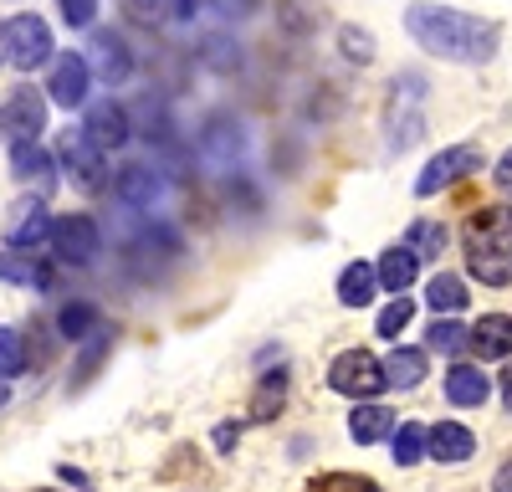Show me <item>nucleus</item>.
I'll list each match as a JSON object with an SVG mask.
<instances>
[{
  "instance_id": "obj_1",
  "label": "nucleus",
  "mask_w": 512,
  "mask_h": 492,
  "mask_svg": "<svg viewBox=\"0 0 512 492\" xmlns=\"http://www.w3.org/2000/svg\"><path fill=\"white\" fill-rule=\"evenodd\" d=\"M405 31L420 52H431L441 62H461V67H482L497 57V26L456 11V6H431V0H415L405 11Z\"/></svg>"
},
{
  "instance_id": "obj_2",
  "label": "nucleus",
  "mask_w": 512,
  "mask_h": 492,
  "mask_svg": "<svg viewBox=\"0 0 512 492\" xmlns=\"http://www.w3.org/2000/svg\"><path fill=\"white\" fill-rule=\"evenodd\" d=\"M466 272L487 287L512 282V205H487L466 221Z\"/></svg>"
},
{
  "instance_id": "obj_3",
  "label": "nucleus",
  "mask_w": 512,
  "mask_h": 492,
  "mask_svg": "<svg viewBox=\"0 0 512 492\" xmlns=\"http://www.w3.org/2000/svg\"><path fill=\"white\" fill-rule=\"evenodd\" d=\"M425 134V77L420 72H400L390 82V103H384V139L390 149H410Z\"/></svg>"
},
{
  "instance_id": "obj_4",
  "label": "nucleus",
  "mask_w": 512,
  "mask_h": 492,
  "mask_svg": "<svg viewBox=\"0 0 512 492\" xmlns=\"http://www.w3.org/2000/svg\"><path fill=\"white\" fill-rule=\"evenodd\" d=\"M328 385L338 395H349V400H374L379 390H390V385H384V364L369 349H344V354H338L328 364Z\"/></svg>"
},
{
  "instance_id": "obj_5",
  "label": "nucleus",
  "mask_w": 512,
  "mask_h": 492,
  "mask_svg": "<svg viewBox=\"0 0 512 492\" xmlns=\"http://www.w3.org/2000/svg\"><path fill=\"white\" fill-rule=\"evenodd\" d=\"M482 170V149L477 144H456V149H441L425 170L415 175V195L420 200H431V195H441V190H451V185H461L466 175H477Z\"/></svg>"
},
{
  "instance_id": "obj_6",
  "label": "nucleus",
  "mask_w": 512,
  "mask_h": 492,
  "mask_svg": "<svg viewBox=\"0 0 512 492\" xmlns=\"http://www.w3.org/2000/svg\"><path fill=\"white\" fill-rule=\"evenodd\" d=\"M47 241H52V252H57L62 267H88L103 252V236H98V221L93 216H57Z\"/></svg>"
},
{
  "instance_id": "obj_7",
  "label": "nucleus",
  "mask_w": 512,
  "mask_h": 492,
  "mask_svg": "<svg viewBox=\"0 0 512 492\" xmlns=\"http://www.w3.org/2000/svg\"><path fill=\"white\" fill-rule=\"evenodd\" d=\"M47 129V98L36 88H11V98L0 103V134L11 144H36Z\"/></svg>"
},
{
  "instance_id": "obj_8",
  "label": "nucleus",
  "mask_w": 512,
  "mask_h": 492,
  "mask_svg": "<svg viewBox=\"0 0 512 492\" xmlns=\"http://www.w3.org/2000/svg\"><path fill=\"white\" fill-rule=\"evenodd\" d=\"M6 57L21 72H36L41 62H52V31L41 16H11L6 21Z\"/></svg>"
},
{
  "instance_id": "obj_9",
  "label": "nucleus",
  "mask_w": 512,
  "mask_h": 492,
  "mask_svg": "<svg viewBox=\"0 0 512 492\" xmlns=\"http://www.w3.org/2000/svg\"><path fill=\"white\" fill-rule=\"evenodd\" d=\"M57 159H62V170L72 175L77 190H103V180H108V159L88 144V134H82V129H77V134L67 129V134L57 139Z\"/></svg>"
},
{
  "instance_id": "obj_10",
  "label": "nucleus",
  "mask_w": 512,
  "mask_h": 492,
  "mask_svg": "<svg viewBox=\"0 0 512 492\" xmlns=\"http://www.w3.org/2000/svg\"><path fill=\"white\" fill-rule=\"evenodd\" d=\"M88 88H93L88 57H77V52L52 57V82H47V98H52L57 108H82V103H88Z\"/></svg>"
},
{
  "instance_id": "obj_11",
  "label": "nucleus",
  "mask_w": 512,
  "mask_h": 492,
  "mask_svg": "<svg viewBox=\"0 0 512 492\" xmlns=\"http://www.w3.org/2000/svg\"><path fill=\"white\" fill-rule=\"evenodd\" d=\"M11 175L21 185H31L36 200H47L57 190V164H52V154L41 144H11Z\"/></svg>"
},
{
  "instance_id": "obj_12",
  "label": "nucleus",
  "mask_w": 512,
  "mask_h": 492,
  "mask_svg": "<svg viewBox=\"0 0 512 492\" xmlns=\"http://www.w3.org/2000/svg\"><path fill=\"white\" fill-rule=\"evenodd\" d=\"M52 236V216H47V200H36V195H26L16 211H11V221H6V241H11V252H31V246H41Z\"/></svg>"
},
{
  "instance_id": "obj_13",
  "label": "nucleus",
  "mask_w": 512,
  "mask_h": 492,
  "mask_svg": "<svg viewBox=\"0 0 512 492\" xmlns=\"http://www.w3.org/2000/svg\"><path fill=\"white\" fill-rule=\"evenodd\" d=\"M82 134H88V144L98 149V154H113V149H123L128 144V108H118V103H93L88 108V123H82Z\"/></svg>"
},
{
  "instance_id": "obj_14",
  "label": "nucleus",
  "mask_w": 512,
  "mask_h": 492,
  "mask_svg": "<svg viewBox=\"0 0 512 492\" xmlns=\"http://www.w3.org/2000/svg\"><path fill=\"white\" fill-rule=\"evenodd\" d=\"M88 72L103 77V82H123L128 72H134V57H128L123 36L113 31H93V47H88Z\"/></svg>"
},
{
  "instance_id": "obj_15",
  "label": "nucleus",
  "mask_w": 512,
  "mask_h": 492,
  "mask_svg": "<svg viewBox=\"0 0 512 492\" xmlns=\"http://www.w3.org/2000/svg\"><path fill=\"white\" fill-rule=\"evenodd\" d=\"M487 395H492V380H487L482 364H451L446 369V400L451 405L477 410V405H487Z\"/></svg>"
},
{
  "instance_id": "obj_16",
  "label": "nucleus",
  "mask_w": 512,
  "mask_h": 492,
  "mask_svg": "<svg viewBox=\"0 0 512 492\" xmlns=\"http://www.w3.org/2000/svg\"><path fill=\"white\" fill-rule=\"evenodd\" d=\"M466 349L477 359H512V318L507 313H482V323L466 334Z\"/></svg>"
},
{
  "instance_id": "obj_17",
  "label": "nucleus",
  "mask_w": 512,
  "mask_h": 492,
  "mask_svg": "<svg viewBox=\"0 0 512 492\" xmlns=\"http://www.w3.org/2000/svg\"><path fill=\"white\" fill-rule=\"evenodd\" d=\"M425 451H431L436 462H466L477 451V431L461 426V421H441L425 431Z\"/></svg>"
},
{
  "instance_id": "obj_18",
  "label": "nucleus",
  "mask_w": 512,
  "mask_h": 492,
  "mask_svg": "<svg viewBox=\"0 0 512 492\" xmlns=\"http://www.w3.org/2000/svg\"><path fill=\"white\" fill-rule=\"evenodd\" d=\"M374 277H379V287H390V293L400 298V293H410V282L420 277V257H415L410 246L400 241V246H390V252H379Z\"/></svg>"
},
{
  "instance_id": "obj_19",
  "label": "nucleus",
  "mask_w": 512,
  "mask_h": 492,
  "mask_svg": "<svg viewBox=\"0 0 512 492\" xmlns=\"http://www.w3.org/2000/svg\"><path fill=\"white\" fill-rule=\"evenodd\" d=\"M113 195L123 205H134V211H144V205L159 200V175L149 170V164H123L118 180H113Z\"/></svg>"
},
{
  "instance_id": "obj_20",
  "label": "nucleus",
  "mask_w": 512,
  "mask_h": 492,
  "mask_svg": "<svg viewBox=\"0 0 512 492\" xmlns=\"http://www.w3.org/2000/svg\"><path fill=\"white\" fill-rule=\"evenodd\" d=\"M349 436H354L359 446L390 441V436H395V410H390V405H354V416H349Z\"/></svg>"
},
{
  "instance_id": "obj_21",
  "label": "nucleus",
  "mask_w": 512,
  "mask_h": 492,
  "mask_svg": "<svg viewBox=\"0 0 512 492\" xmlns=\"http://www.w3.org/2000/svg\"><path fill=\"white\" fill-rule=\"evenodd\" d=\"M379 293V277H374V262H349L338 272V303L344 308H369Z\"/></svg>"
},
{
  "instance_id": "obj_22",
  "label": "nucleus",
  "mask_w": 512,
  "mask_h": 492,
  "mask_svg": "<svg viewBox=\"0 0 512 492\" xmlns=\"http://www.w3.org/2000/svg\"><path fill=\"white\" fill-rule=\"evenodd\" d=\"M384 364V385H395V390H415L425 380V349H395L390 359H379Z\"/></svg>"
},
{
  "instance_id": "obj_23",
  "label": "nucleus",
  "mask_w": 512,
  "mask_h": 492,
  "mask_svg": "<svg viewBox=\"0 0 512 492\" xmlns=\"http://www.w3.org/2000/svg\"><path fill=\"white\" fill-rule=\"evenodd\" d=\"M0 277L16 282V287H36V293H41V287H52V272L41 267L31 252H11V246L0 252Z\"/></svg>"
},
{
  "instance_id": "obj_24",
  "label": "nucleus",
  "mask_w": 512,
  "mask_h": 492,
  "mask_svg": "<svg viewBox=\"0 0 512 492\" xmlns=\"http://www.w3.org/2000/svg\"><path fill=\"white\" fill-rule=\"evenodd\" d=\"M425 303H431L436 313H466L472 293H466V282H461V277L441 272V277H431V282H425Z\"/></svg>"
},
{
  "instance_id": "obj_25",
  "label": "nucleus",
  "mask_w": 512,
  "mask_h": 492,
  "mask_svg": "<svg viewBox=\"0 0 512 492\" xmlns=\"http://www.w3.org/2000/svg\"><path fill=\"white\" fill-rule=\"evenodd\" d=\"M405 246H410L415 257H441L446 252V226L441 221H415L410 236H405Z\"/></svg>"
},
{
  "instance_id": "obj_26",
  "label": "nucleus",
  "mask_w": 512,
  "mask_h": 492,
  "mask_svg": "<svg viewBox=\"0 0 512 492\" xmlns=\"http://www.w3.org/2000/svg\"><path fill=\"white\" fill-rule=\"evenodd\" d=\"M57 328H62V339H88V334H98V308L93 303H67Z\"/></svg>"
},
{
  "instance_id": "obj_27",
  "label": "nucleus",
  "mask_w": 512,
  "mask_h": 492,
  "mask_svg": "<svg viewBox=\"0 0 512 492\" xmlns=\"http://www.w3.org/2000/svg\"><path fill=\"white\" fill-rule=\"evenodd\" d=\"M200 144H205V154H236L241 149V129H236V123L231 118H210L205 123V134H200Z\"/></svg>"
},
{
  "instance_id": "obj_28",
  "label": "nucleus",
  "mask_w": 512,
  "mask_h": 492,
  "mask_svg": "<svg viewBox=\"0 0 512 492\" xmlns=\"http://www.w3.org/2000/svg\"><path fill=\"white\" fill-rule=\"evenodd\" d=\"M282 395H287V380H282V369H277V375H267L262 385H256V405H251V421H272L277 410H282Z\"/></svg>"
},
{
  "instance_id": "obj_29",
  "label": "nucleus",
  "mask_w": 512,
  "mask_h": 492,
  "mask_svg": "<svg viewBox=\"0 0 512 492\" xmlns=\"http://www.w3.org/2000/svg\"><path fill=\"white\" fill-rule=\"evenodd\" d=\"M308 492H379V482L359 477V472H323L308 482Z\"/></svg>"
},
{
  "instance_id": "obj_30",
  "label": "nucleus",
  "mask_w": 512,
  "mask_h": 492,
  "mask_svg": "<svg viewBox=\"0 0 512 492\" xmlns=\"http://www.w3.org/2000/svg\"><path fill=\"white\" fill-rule=\"evenodd\" d=\"M31 359H26V339H21V328H0V375H21Z\"/></svg>"
},
{
  "instance_id": "obj_31",
  "label": "nucleus",
  "mask_w": 512,
  "mask_h": 492,
  "mask_svg": "<svg viewBox=\"0 0 512 492\" xmlns=\"http://www.w3.org/2000/svg\"><path fill=\"white\" fill-rule=\"evenodd\" d=\"M410 318H415V303H410V298L400 293V298H395L390 308H384V313L374 318V328H379V339H400V334H405V323H410Z\"/></svg>"
},
{
  "instance_id": "obj_32",
  "label": "nucleus",
  "mask_w": 512,
  "mask_h": 492,
  "mask_svg": "<svg viewBox=\"0 0 512 492\" xmlns=\"http://www.w3.org/2000/svg\"><path fill=\"white\" fill-rule=\"evenodd\" d=\"M425 344L441 349V354H466V328H461L456 318H441V323H431V334H425Z\"/></svg>"
},
{
  "instance_id": "obj_33",
  "label": "nucleus",
  "mask_w": 512,
  "mask_h": 492,
  "mask_svg": "<svg viewBox=\"0 0 512 492\" xmlns=\"http://www.w3.org/2000/svg\"><path fill=\"white\" fill-rule=\"evenodd\" d=\"M420 457H425V426L405 421L400 436H395V462H400V467H415Z\"/></svg>"
},
{
  "instance_id": "obj_34",
  "label": "nucleus",
  "mask_w": 512,
  "mask_h": 492,
  "mask_svg": "<svg viewBox=\"0 0 512 492\" xmlns=\"http://www.w3.org/2000/svg\"><path fill=\"white\" fill-rule=\"evenodd\" d=\"M338 47H344V57L349 62H374V36L369 31H359V26H344V31H338Z\"/></svg>"
},
{
  "instance_id": "obj_35",
  "label": "nucleus",
  "mask_w": 512,
  "mask_h": 492,
  "mask_svg": "<svg viewBox=\"0 0 512 492\" xmlns=\"http://www.w3.org/2000/svg\"><path fill=\"white\" fill-rule=\"evenodd\" d=\"M62 6V16H67V26H93V16H98V0H57Z\"/></svg>"
},
{
  "instance_id": "obj_36",
  "label": "nucleus",
  "mask_w": 512,
  "mask_h": 492,
  "mask_svg": "<svg viewBox=\"0 0 512 492\" xmlns=\"http://www.w3.org/2000/svg\"><path fill=\"white\" fill-rule=\"evenodd\" d=\"M123 6H128V21H139V26L164 21V0H123Z\"/></svg>"
},
{
  "instance_id": "obj_37",
  "label": "nucleus",
  "mask_w": 512,
  "mask_h": 492,
  "mask_svg": "<svg viewBox=\"0 0 512 492\" xmlns=\"http://www.w3.org/2000/svg\"><path fill=\"white\" fill-rule=\"evenodd\" d=\"M492 175H497V190H502V195H512V149L497 159V170H492Z\"/></svg>"
},
{
  "instance_id": "obj_38",
  "label": "nucleus",
  "mask_w": 512,
  "mask_h": 492,
  "mask_svg": "<svg viewBox=\"0 0 512 492\" xmlns=\"http://www.w3.org/2000/svg\"><path fill=\"white\" fill-rule=\"evenodd\" d=\"M210 6H216L221 16H246V11L256 6V0H210Z\"/></svg>"
},
{
  "instance_id": "obj_39",
  "label": "nucleus",
  "mask_w": 512,
  "mask_h": 492,
  "mask_svg": "<svg viewBox=\"0 0 512 492\" xmlns=\"http://www.w3.org/2000/svg\"><path fill=\"white\" fill-rule=\"evenodd\" d=\"M241 441V426H216V451H236Z\"/></svg>"
},
{
  "instance_id": "obj_40",
  "label": "nucleus",
  "mask_w": 512,
  "mask_h": 492,
  "mask_svg": "<svg viewBox=\"0 0 512 492\" xmlns=\"http://www.w3.org/2000/svg\"><path fill=\"white\" fill-rule=\"evenodd\" d=\"M492 492H512V457L497 467V477H492Z\"/></svg>"
},
{
  "instance_id": "obj_41",
  "label": "nucleus",
  "mask_w": 512,
  "mask_h": 492,
  "mask_svg": "<svg viewBox=\"0 0 512 492\" xmlns=\"http://www.w3.org/2000/svg\"><path fill=\"white\" fill-rule=\"evenodd\" d=\"M502 400H507V410H512V364L502 369Z\"/></svg>"
},
{
  "instance_id": "obj_42",
  "label": "nucleus",
  "mask_w": 512,
  "mask_h": 492,
  "mask_svg": "<svg viewBox=\"0 0 512 492\" xmlns=\"http://www.w3.org/2000/svg\"><path fill=\"white\" fill-rule=\"evenodd\" d=\"M0 62H6V26H0Z\"/></svg>"
},
{
  "instance_id": "obj_43",
  "label": "nucleus",
  "mask_w": 512,
  "mask_h": 492,
  "mask_svg": "<svg viewBox=\"0 0 512 492\" xmlns=\"http://www.w3.org/2000/svg\"><path fill=\"white\" fill-rule=\"evenodd\" d=\"M6 400H11V390H6V385H0V405H6Z\"/></svg>"
},
{
  "instance_id": "obj_44",
  "label": "nucleus",
  "mask_w": 512,
  "mask_h": 492,
  "mask_svg": "<svg viewBox=\"0 0 512 492\" xmlns=\"http://www.w3.org/2000/svg\"><path fill=\"white\" fill-rule=\"evenodd\" d=\"M41 492H47V487H41Z\"/></svg>"
}]
</instances>
